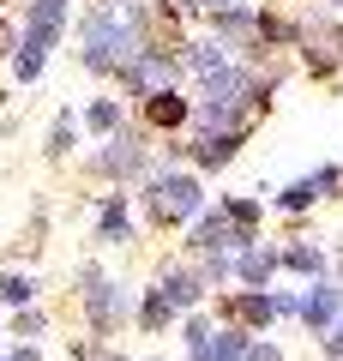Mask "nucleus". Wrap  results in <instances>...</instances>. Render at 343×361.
I'll return each mask as SVG.
<instances>
[{"label": "nucleus", "instance_id": "f257e3e1", "mask_svg": "<svg viewBox=\"0 0 343 361\" xmlns=\"http://www.w3.org/2000/svg\"><path fill=\"white\" fill-rule=\"evenodd\" d=\"M61 18H66V0H42V6H37V18H30V37H25V61H18V78H37L42 49L61 37Z\"/></svg>", "mask_w": 343, "mask_h": 361}, {"label": "nucleus", "instance_id": "f03ea898", "mask_svg": "<svg viewBox=\"0 0 343 361\" xmlns=\"http://www.w3.org/2000/svg\"><path fill=\"white\" fill-rule=\"evenodd\" d=\"M127 25H114L109 13L102 18H90V30H85V61L90 66H109V61H127Z\"/></svg>", "mask_w": 343, "mask_h": 361}, {"label": "nucleus", "instance_id": "7ed1b4c3", "mask_svg": "<svg viewBox=\"0 0 343 361\" xmlns=\"http://www.w3.org/2000/svg\"><path fill=\"white\" fill-rule=\"evenodd\" d=\"M151 205H157V217H187V211H199V187L187 175H163L151 187Z\"/></svg>", "mask_w": 343, "mask_h": 361}, {"label": "nucleus", "instance_id": "20e7f679", "mask_svg": "<svg viewBox=\"0 0 343 361\" xmlns=\"http://www.w3.org/2000/svg\"><path fill=\"white\" fill-rule=\"evenodd\" d=\"M181 115H187V103H181V97H169V90H157V97H151V121H157V127H175Z\"/></svg>", "mask_w": 343, "mask_h": 361}, {"label": "nucleus", "instance_id": "39448f33", "mask_svg": "<svg viewBox=\"0 0 343 361\" xmlns=\"http://www.w3.org/2000/svg\"><path fill=\"white\" fill-rule=\"evenodd\" d=\"M229 151H235V133H205L199 139V163H229Z\"/></svg>", "mask_w": 343, "mask_h": 361}, {"label": "nucleus", "instance_id": "423d86ee", "mask_svg": "<svg viewBox=\"0 0 343 361\" xmlns=\"http://www.w3.org/2000/svg\"><path fill=\"white\" fill-rule=\"evenodd\" d=\"M337 301H343V289H319V295L307 301V319H313V325H325L331 313H337Z\"/></svg>", "mask_w": 343, "mask_h": 361}, {"label": "nucleus", "instance_id": "0eeeda50", "mask_svg": "<svg viewBox=\"0 0 343 361\" xmlns=\"http://www.w3.org/2000/svg\"><path fill=\"white\" fill-rule=\"evenodd\" d=\"M114 121H121V115H114V103H97V109H90V127H97V133H109Z\"/></svg>", "mask_w": 343, "mask_h": 361}, {"label": "nucleus", "instance_id": "6e6552de", "mask_svg": "<svg viewBox=\"0 0 343 361\" xmlns=\"http://www.w3.org/2000/svg\"><path fill=\"white\" fill-rule=\"evenodd\" d=\"M0 295H6V301H30V283H25V277H6V283H0Z\"/></svg>", "mask_w": 343, "mask_h": 361}, {"label": "nucleus", "instance_id": "1a4fd4ad", "mask_svg": "<svg viewBox=\"0 0 343 361\" xmlns=\"http://www.w3.org/2000/svg\"><path fill=\"white\" fill-rule=\"evenodd\" d=\"M241 271H247V277H265L271 259H265V253H247V259H241Z\"/></svg>", "mask_w": 343, "mask_h": 361}, {"label": "nucleus", "instance_id": "9d476101", "mask_svg": "<svg viewBox=\"0 0 343 361\" xmlns=\"http://www.w3.org/2000/svg\"><path fill=\"white\" fill-rule=\"evenodd\" d=\"M0 42H6V30H0Z\"/></svg>", "mask_w": 343, "mask_h": 361}]
</instances>
